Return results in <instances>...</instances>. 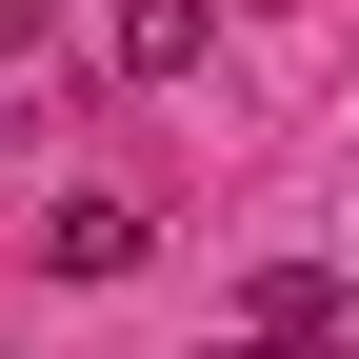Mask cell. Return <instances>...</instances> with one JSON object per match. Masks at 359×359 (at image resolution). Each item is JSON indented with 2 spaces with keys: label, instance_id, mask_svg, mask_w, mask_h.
<instances>
[{
  "label": "cell",
  "instance_id": "3957f363",
  "mask_svg": "<svg viewBox=\"0 0 359 359\" xmlns=\"http://www.w3.org/2000/svg\"><path fill=\"white\" fill-rule=\"evenodd\" d=\"M219 359H359V320H240Z\"/></svg>",
  "mask_w": 359,
  "mask_h": 359
},
{
  "label": "cell",
  "instance_id": "6da1fadb",
  "mask_svg": "<svg viewBox=\"0 0 359 359\" xmlns=\"http://www.w3.org/2000/svg\"><path fill=\"white\" fill-rule=\"evenodd\" d=\"M140 259V200H40V280H120Z\"/></svg>",
  "mask_w": 359,
  "mask_h": 359
},
{
  "label": "cell",
  "instance_id": "7a4b0ae2",
  "mask_svg": "<svg viewBox=\"0 0 359 359\" xmlns=\"http://www.w3.org/2000/svg\"><path fill=\"white\" fill-rule=\"evenodd\" d=\"M200 40H219V0H120V80H180Z\"/></svg>",
  "mask_w": 359,
  "mask_h": 359
},
{
  "label": "cell",
  "instance_id": "277c9868",
  "mask_svg": "<svg viewBox=\"0 0 359 359\" xmlns=\"http://www.w3.org/2000/svg\"><path fill=\"white\" fill-rule=\"evenodd\" d=\"M0 60H40V0H0Z\"/></svg>",
  "mask_w": 359,
  "mask_h": 359
}]
</instances>
